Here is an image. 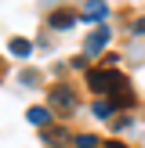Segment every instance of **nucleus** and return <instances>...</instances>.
<instances>
[{"label":"nucleus","mask_w":145,"mask_h":148,"mask_svg":"<svg viewBox=\"0 0 145 148\" xmlns=\"http://www.w3.org/2000/svg\"><path fill=\"white\" fill-rule=\"evenodd\" d=\"M109 36H113V33H109L105 25H102V29H94V33L87 36V43H84V47H87V54H98L102 47H109Z\"/></svg>","instance_id":"7ed1b4c3"},{"label":"nucleus","mask_w":145,"mask_h":148,"mask_svg":"<svg viewBox=\"0 0 145 148\" xmlns=\"http://www.w3.org/2000/svg\"><path fill=\"white\" fill-rule=\"evenodd\" d=\"M91 112L98 116V119H109V116H113V101H102V98H98V101L91 105Z\"/></svg>","instance_id":"6e6552de"},{"label":"nucleus","mask_w":145,"mask_h":148,"mask_svg":"<svg viewBox=\"0 0 145 148\" xmlns=\"http://www.w3.org/2000/svg\"><path fill=\"white\" fill-rule=\"evenodd\" d=\"M44 141H47V148H62L69 141V134L65 130H44Z\"/></svg>","instance_id":"0eeeda50"},{"label":"nucleus","mask_w":145,"mask_h":148,"mask_svg":"<svg viewBox=\"0 0 145 148\" xmlns=\"http://www.w3.org/2000/svg\"><path fill=\"white\" fill-rule=\"evenodd\" d=\"M72 145L76 148H98V137L94 134H80V137H72Z\"/></svg>","instance_id":"1a4fd4ad"},{"label":"nucleus","mask_w":145,"mask_h":148,"mask_svg":"<svg viewBox=\"0 0 145 148\" xmlns=\"http://www.w3.org/2000/svg\"><path fill=\"white\" fill-rule=\"evenodd\" d=\"M72 22H76L72 11H55V14H51V25H55V29H69Z\"/></svg>","instance_id":"423d86ee"},{"label":"nucleus","mask_w":145,"mask_h":148,"mask_svg":"<svg viewBox=\"0 0 145 148\" xmlns=\"http://www.w3.org/2000/svg\"><path fill=\"white\" fill-rule=\"evenodd\" d=\"M105 14H109V7L98 4V0H91V4L84 7V18H87V22H105Z\"/></svg>","instance_id":"39448f33"},{"label":"nucleus","mask_w":145,"mask_h":148,"mask_svg":"<svg viewBox=\"0 0 145 148\" xmlns=\"http://www.w3.org/2000/svg\"><path fill=\"white\" fill-rule=\"evenodd\" d=\"M105 148H127V145H120V141H109V145H105Z\"/></svg>","instance_id":"9b49d317"},{"label":"nucleus","mask_w":145,"mask_h":148,"mask_svg":"<svg viewBox=\"0 0 145 148\" xmlns=\"http://www.w3.org/2000/svg\"><path fill=\"white\" fill-rule=\"evenodd\" d=\"M29 123H33V127H44V130H47L51 127V108H40V105H36V108H29Z\"/></svg>","instance_id":"20e7f679"},{"label":"nucleus","mask_w":145,"mask_h":148,"mask_svg":"<svg viewBox=\"0 0 145 148\" xmlns=\"http://www.w3.org/2000/svg\"><path fill=\"white\" fill-rule=\"evenodd\" d=\"M11 54L26 58V54H29V40H11Z\"/></svg>","instance_id":"9d476101"},{"label":"nucleus","mask_w":145,"mask_h":148,"mask_svg":"<svg viewBox=\"0 0 145 148\" xmlns=\"http://www.w3.org/2000/svg\"><path fill=\"white\" fill-rule=\"evenodd\" d=\"M47 98H51V105H55L58 112H72V108H76V98H72V90H69V87H55Z\"/></svg>","instance_id":"f03ea898"},{"label":"nucleus","mask_w":145,"mask_h":148,"mask_svg":"<svg viewBox=\"0 0 145 148\" xmlns=\"http://www.w3.org/2000/svg\"><path fill=\"white\" fill-rule=\"evenodd\" d=\"M87 83H91L94 90H109V94H120L123 87H127V79H123L120 72H113V69H105V72H102V69H91V72H87Z\"/></svg>","instance_id":"f257e3e1"}]
</instances>
